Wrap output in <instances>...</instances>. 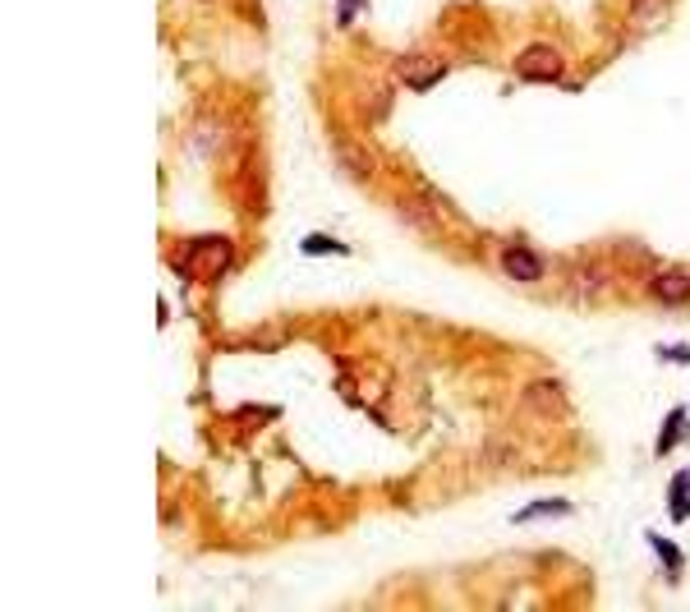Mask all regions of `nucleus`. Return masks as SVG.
Wrapping results in <instances>:
<instances>
[{
    "instance_id": "nucleus-1",
    "label": "nucleus",
    "mask_w": 690,
    "mask_h": 612,
    "mask_svg": "<svg viewBox=\"0 0 690 612\" xmlns=\"http://www.w3.org/2000/svg\"><path fill=\"white\" fill-rule=\"evenodd\" d=\"M230 262H235V245L226 235H207V239H194L189 254L180 258V272H189V277H203V281H217L221 272H230Z\"/></svg>"
},
{
    "instance_id": "nucleus-2",
    "label": "nucleus",
    "mask_w": 690,
    "mask_h": 612,
    "mask_svg": "<svg viewBox=\"0 0 690 612\" xmlns=\"http://www.w3.org/2000/svg\"><path fill=\"white\" fill-rule=\"evenodd\" d=\"M562 69H566L562 51L548 46V42H534V46H525L520 56H516V74L525 78V84H557Z\"/></svg>"
},
{
    "instance_id": "nucleus-3",
    "label": "nucleus",
    "mask_w": 690,
    "mask_h": 612,
    "mask_svg": "<svg viewBox=\"0 0 690 612\" xmlns=\"http://www.w3.org/2000/svg\"><path fill=\"white\" fill-rule=\"evenodd\" d=\"M501 272H507L511 281L534 286V281H543V258L534 249H525V245H511V249H501Z\"/></svg>"
},
{
    "instance_id": "nucleus-4",
    "label": "nucleus",
    "mask_w": 690,
    "mask_h": 612,
    "mask_svg": "<svg viewBox=\"0 0 690 612\" xmlns=\"http://www.w3.org/2000/svg\"><path fill=\"white\" fill-rule=\"evenodd\" d=\"M649 290H654V300L668 304V309L690 304V277H686V272H658V277L649 281Z\"/></svg>"
},
{
    "instance_id": "nucleus-5",
    "label": "nucleus",
    "mask_w": 690,
    "mask_h": 612,
    "mask_svg": "<svg viewBox=\"0 0 690 612\" xmlns=\"http://www.w3.org/2000/svg\"><path fill=\"white\" fill-rule=\"evenodd\" d=\"M525 406L529 410H548V415H566V396L557 382H534L525 391Z\"/></svg>"
},
{
    "instance_id": "nucleus-6",
    "label": "nucleus",
    "mask_w": 690,
    "mask_h": 612,
    "mask_svg": "<svg viewBox=\"0 0 690 612\" xmlns=\"http://www.w3.org/2000/svg\"><path fill=\"white\" fill-rule=\"evenodd\" d=\"M543 516H571V502L562 497H548V502H534V507L516 511V525H529V520H543Z\"/></svg>"
},
{
    "instance_id": "nucleus-7",
    "label": "nucleus",
    "mask_w": 690,
    "mask_h": 612,
    "mask_svg": "<svg viewBox=\"0 0 690 612\" xmlns=\"http://www.w3.org/2000/svg\"><path fill=\"white\" fill-rule=\"evenodd\" d=\"M668 14V0H630V28H645Z\"/></svg>"
},
{
    "instance_id": "nucleus-8",
    "label": "nucleus",
    "mask_w": 690,
    "mask_h": 612,
    "mask_svg": "<svg viewBox=\"0 0 690 612\" xmlns=\"http://www.w3.org/2000/svg\"><path fill=\"white\" fill-rule=\"evenodd\" d=\"M686 423H690V415H686V410H672L668 419H662V438H658V456H668V451L677 447V438L686 433Z\"/></svg>"
},
{
    "instance_id": "nucleus-9",
    "label": "nucleus",
    "mask_w": 690,
    "mask_h": 612,
    "mask_svg": "<svg viewBox=\"0 0 690 612\" xmlns=\"http://www.w3.org/2000/svg\"><path fill=\"white\" fill-rule=\"evenodd\" d=\"M668 516H672V520H686V516H690V470L672 479V502H668Z\"/></svg>"
},
{
    "instance_id": "nucleus-10",
    "label": "nucleus",
    "mask_w": 690,
    "mask_h": 612,
    "mask_svg": "<svg viewBox=\"0 0 690 612\" xmlns=\"http://www.w3.org/2000/svg\"><path fill=\"white\" fill-rule=\"evenodd\" d=\"M336 157H341V166L350 171L355 180H368V157H364L359 148H345V143H341V148H336Z\"/></svg>"
},
{
    "instance_id": "nucleus-11",
    "label": "nucleus",
    "mask_w": 690,
    "mask_h": 612,
    "mask_svg": "<svg viewBox=\"0 0 690 612\" xmlns=\"http://www.w3.org/2000/svg\"><path fill=\"white\" fill-rule=\"evenodd\" d=\"M309 258L313 254H345V245H341V239H332V235H304V245H300Z\"/></svg>"
},
{
    "instance_id": "nucleus-12",
    "label": "nucleus",
    "mask_w": 690,
    "mask_h": 612,
    "mask_svg": "<svg viewBox=\"0 0 690 612\" xmlns=\"http://www.w3.org/2000/svg\"><path fill=\"white\" fill-rule=\"evenodd\" d=\"M645 539H649V544H654V552L662 557V567H668V571H681V552H677L668 539H658V535H645Z\"/></svg>"
},
{
    "instance_id": "nucleus-13",
    "label": "nucleus",
    "mask_w": 690,
    "mask_h": 612,
    "mask_svg": "<svg viewBox=\"0 0 690 612\" xmlns=\"http://www.w3.org/2000/svg\"><path fill=\"white\" fill-rule=\"evenodd\" d=\"M662 359H668V364H690V345H668Z\"/></svg>"
},
{
    "instance_id": "nucleus-14",
    "label": "nucleus",
    "mask_w": 690,
    "mask_h": 612,
    "mask_svg": "<svg viewBox=\"0 0 690 612\" xmlns=\"http://www.w3.org/2000/svg\"><path fill=\"white\" fill-rule=\"evenodd\" d=\"M336 5H341V23H350V19L359 14V5H364V0H336Z\"/></svg>"
}]
</instances>
